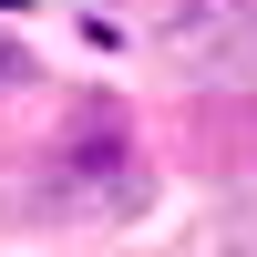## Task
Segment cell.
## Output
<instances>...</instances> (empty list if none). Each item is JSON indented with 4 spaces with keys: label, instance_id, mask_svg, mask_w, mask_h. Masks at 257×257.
I'll use <instances>...</instances> for the list:
<instances>
[{
    "label": "cell",
    "instance_id": "6da1fadb",
    "mask_svg": "<svg viewBox=\"0 0 257 257\" xmlns=\"http://www.w3.org/2000/svg\"><path fill=\"white\" fill-rule=\"evenodd\" d=\"M41 185H52V196H93V206H113V216L155 206V175H144V134L113 113V103H82V113L52 134V155H41Z\"/></svg>",
    "mask_w": 257,
    "mask_h": 257
},
{
    "label": "cell",
    "instance_id": "7a4b0ae2",
    "mask_svg": "<svg viewBox=\"0 0 257 257\" xmlns=\"http://www.w3.org/2000/svg\"><path fill=\"white\" fill-rule=\"evenodd\" d=\"M0 82H31V52H21L11 31H0Z\"/></svg>",
    "mask_w": 257,
    "mask_h": 257
}]
</instances>
